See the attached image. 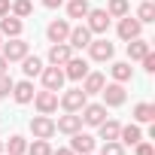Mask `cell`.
Wrapping results in <instances>:
<instances>
[{"label": "cell", "mask_w": 155, "mask_h": 155, "mask_svg": "<svg viewBox=\"0 0 155 155\" xmlns=\"http://www.w3.org/2000/svg\"><path fill=\"white\" fill-rule=\"evenodd\" d=\"M31 12H34L31 0H12V3H9V15H15V18H28Z\"/></svg>", "instance_id": "cell-26"}, {"label": "cell", "mask_w": 155, "mask_h": 155, "mask_svg": "<svg viewBox=\"0 0 155 155\" xmlns=\"http://www.w3.org/2000/svg\"><path fill=\"white\" fill-rule=\"evenodd\" d=\"M88 43H91V31H88L85 25L70 28V37H67V46H70V49H85Z\"/></svg>", "instance_id": "cell-15"}, {"label": "cell", "mask_w": 155, "mask_h": 155, "mask_svg": "<svg viewBox=\"0 0 155 155\" xmlns=\"http://www.w3.org/2000/svg\"><path fill=\"white\" fill-rule=\"evenodd\" d=\"M85 28H88L91 34H107V28H110V15H107V9H88V15H85Z\"/></svg>", "instance_id": "cell-8"}, {"label": "cell", "mask_w": 155, "mask_h": 155, "mask_svg": "<svg viewBox=\"0 0 155 155\" xmlns=\"http://www.w3.org/2000/svg\"><path fill=\"white\" fill-rule=\"evenodd\" d=\"M55 131H61V134H76V131H82V116L79 113H67V116H61L58 122H55Z\"/></svg>", "instance_id": "cell-13"}, {"label": "cell", "mask_w": 155, "mask_h": 155, "mask_svg": "<svg viewBox=\"0 0 155 155\" xmlns=\"http://www.w3.org/2000/svg\"><path fill=\"white\" fill-rule=\"evenodd\" d=\"M146 52H152V49H149V40H143V37L128 40V58H131V61H140Z\"/></svg>", "instance_id": "cell-22"}, {"label": "cell", "mask_w": 155, "mask_h": 155, "mask_svg": "<svg viewBox=\"0 0 155 155\" xmlns=\"http://www.w3.org/2000/svg\"><path fill=\"white\" fill-rule=\"evenodd\" d=\"M40 79H43V88H49V91H61V85H64V70L61 67H43V73H40Z\"/></svg>", "instance_id": "cell-7"}, {"label": "cell", "mask_w": 155, "mask_h": 155, "mask_svg": "<svg viewBox=\"0 0 155 155\" xmlns=\"http://www.w3.org/2000/svg\"><path fill=\"white\" fill-rule=\"evenodd\" d=\"M58 104L64 107V113H79V110L88 104V94H85L82 88H70V91H64V94L58 97Z\"/></svg>", "instance_id": "cell-3"}, {"label": "cell", "mask_w": 155, "mask_h": 155, "mask_svg": "<svg viewBox=\"0 0 155 155\" xmlns=\"http://www.w3.org/2000/svg\"><path fill=\"white\" fill-rule=\"evenodd\" d=\"M134 122H155V107L152 104H137L134 107Z\"/></svg>", "instance_id": "cell-30"}, {"label": "cell", "mask_w": 155, "mask_h": 155, "mask_svg": "<svg viewBox=\"0 0 155 155\" xmlns=\"http://www.w3.org/2000/svg\"><path fill=\"white\" fill-rule=\"evenodd\" d=\"M119 122L116 119H104L101 125H97V131H101V140H119Z\"/></svg>", "instance_id": "cell-25"}, {"label": "cell", "mask_w": 155, "mask_h": 155, "mask_svg": "<svg viewBox=\"0 0 155 155\" xmlns=\"http://www.w3.org/2000/svg\"><path fill=\"white\" fill-rule=\"evenodd\" d=\"M137 21L140 25H152L155 21V3H152V0H146V3L137 6Z\"/></svg>", "instance_id": "cell-29"}, {"label": "cell", "mask_w": 155, "mask_h": 155, "mask_svg": "<svg viewBox=\"0 0 155 155\" xmlns=\"http://www.w3.org/2000/svg\"><path fill=\"white\" fill-rule=\"evenodd\" d=\"M21 73H25V79L40 76V73H43V61H40L37 55H25V58H21Z\"/></svg>", "instance_id": "cell-23"}, {"label": "cell", "mask_w": 155, "mask_h": 155, "mask_svg": "<svg viewBox=\"0 0 155 155\" xmlns=\"http://www.w3.org/2000/svg\"><path fill=\"white\" fill-rule=\"evenodd\" d=\"M31 134H34V140H52L55 137V119L52 116H34L31 119Z\"/></svg>", "instance_id": "cell-2"}, {"label": "cell", "mask_w": 155, "mask_h": 155, "mask_svg": "<svg viewBox=\"0 0 155 155\" xmlns=\"http://www.w3.org/2000/svg\"><path fill=\"white\" fill-rule=\"evenodd\" d=\"M101 155H125V146H122L119 140H107L104 149H101Z\"/></svg>", "instance_id": "cell-32"}, {"label": "cell", "mask_w": 155, "mask_h": 155, "mask_svg": "<svg viewBox=\"0 0 155 155\" xmlns=\"http://www.w3.org/2000/svg\"><path fill=\"white\" fill-rule=\"evenodd\" d=\"M28 52H31V43H25L21 37H9V43L0 46V55H3L9 64H12V61H21Z\"/></svg>", "instance_id": "cell-1"}, {"label": "cell", "mask_w": 155, "mask_h": 155, "mask_svg": "<svg viewBox=\"0 0 155 155\" xmlns=\"http://www.w3.org/2000/svg\"><path fill=\"white\" fill-rule=\"evenodd\" d=\"M88 55H91V61H110L113 55H116V46L107 40V37H101V40H91L88 46Z\"/></svg>", "instance_id": "cell-6"}, {"label": "cell", "mask_w": 155, "mask_h": 155, "mask_svg": "<svg viewBox=\"0 0 155 155\" xmlns=\"http://www.w3.org/2000/svg\"><path fill=\"white\" fill-rule=\"evenodd\" d=\"M70 149H73L76 155H88V152H94V137L76 131V134H70Z\"/></svg>", "instance_id": "cell-12"}, {"label": "cell", "mask_w": 155, "mask_h": 155, "mask_svg": "<svg viewBox=\"0 0 155 155\" xmlns=\"http://www.w3.org/2000/svg\"><path fill=\"white\" fill-rule=\"evenodd\" d=\"M61 3H64V0H43V6H46V9H58Z\"/></svg>", "instance_id": "cell-36"}, {"label": "cell", "mask_w": 155, "mask_h": 155, "mask_svg": "<svg viewBox=\"0 0 155 155\" xmlns=\"http://www.w3.org/2000/svg\"><path fill=\"white\" fill-rule=\"evenodd\" d=\"M110 73H113V82H131V79H134L131 61H116V64L110 67Z\"/></svg>", "instance_id": "cell-21"}, {"label": "cell", "mask_w": 155, "mask_h": 155, "mask_svg": "<svg viewBox=\"0 0 155 155\" xmlns=\"http://www.w3.org/2000/svg\"><path fill=\"white\" fill-rule=\"evenodd\" d=\"M88 0H70V3H67V15L70 18H85L88 15Z\"/></svg>", "instance_id": "cell-28"}, {"label": "cell", "mask_w": 155, "mask_h": 155, "mask_svg": "<svg viewBox=\"0 0 155 155\" xmlns=\"http://www.w3.org/2000/svg\"><path fill=\"white\" fill-rule=\"evenodd\" d=\"M79 116H82V125L97 128V125L107 119V107H104V104H85V107L79 110Z\"/></svg>", "instance_id": "cell-9"}, {"label": "cell", "mask_w": 155, "mask_h": 155, "mask_svg": "<svg viewBox=\"0 0 155 155\" xmlns=\"http://www.w3.org/2000/svg\"><path fill=\"white\" fill-rule=\"evenodd\" d=\"M131 12V3L128 0H110L107 3V15L110 18H122V15H128Z\"/></svg>", "instance_id": "cell-27"}, {"label": "cell", "mask_w": 155, "mask_h": 155, "mask_svg": "<svg viewBox=\"0 0 155 155\" xmlns=\"http://www.w3.org/2000/svg\"><path fill=\"white\" fill-rule=\"evenodd\" d=\"M70 58H73V49H70L67 43H52V49H49V64H55V67H64Z\"/></svg>", "instance_id": "cell-16"}, {"label": "cell", "mask_w": 155, "mask_h": 155, "mask_svg": "<svg viewBox=\"0 0 155 155\" xmlns=\"http://www.w3.org/2000/svg\"><path fill=\"white\" fill-rule=\"evenodd\" d=\"M0 155H3V140H0Z\"/></svg>", "instance_id": "cell-40"}, {"label": "cell", "mask_w": 155, "mask_h": 155, "mask_svg": "<svg viewBox=\"0 0 155 155\" xmlns=\"http://www.w3.org/2000/svg\"><path fill=\"white\" fill-rule=\"evenodd\" d=\"M52 155H76V152L67 146V149H52Z\"/></svg>", "instance_id": "cell-38"}, {"label": "cell", "mask_w": 155, "mask_h": 155, "mask_svg": "<svg viewBox=\"0 0 155 155\" xmlns=\"http://www.w3.org/2000/svg\"><path fill=\"white\" fill-rule=\"evenodd\" d=\"M3 149H6V155H25V152H28V140H25L21 134H12V137L3 143Z\"/></svg>", "instance_id": "cell-24"}, {"label": "cell", "mask_w": 155, "mask_h": 155, "mask_svg": "<svg viewBox=\"0 0 155 155\" xmlns=\"http://www.w3.org/2000/svg\"><path fill=\"white\" fill-rule=\"evenodd\" d=\"M140 34H143V25H140L137 18H131V12L119 18V37H122L125 43H128V40H134V37H140Z\"/></svg>", "instance_id": "cell-11"}, {"label": "cell", "mask_w": 155, "mask_h": 155, "mask_svg": "<svg viewBox=\"0 0 155 155\" xmlns=\"http://www.w3.org/2000/svg\"><path fill=\"white\" fill-rule=\"evenodd\" d=\"M85 73H88V61H85V58H70V61L64 64V76L73 79V82H82Z\"/></svg>", "instance_id": "cell-14"}, {"label": "cell", "mask_w": 155, "mask_h": 155, "mask_svg": "<svg viewBox=\"0 0 155 155\" xmlns=\"http://www.w3.org/2000/svg\"><path fill=\"white\" fill-rule=\"evenodd\" d=\"M134 149H137V155H155V149H152V143H146V140H140V143H137Z\"/></svg>", "instance_id": "cell-35"}, {"label": "cell", "mask_w": 155, "mask_h": 155, "mask_svg": "<svg viewBox=\"0 0 155 155\" xmlns=\"http://www.w3.org/2000/svg\"><path fill=\"white\" fill-rule=\"evenodd\" d=\"M34 107H37V113H43V116H52V113L58 110V91H49V88H43V91H34Z\"/></svg>", "instance_id": "cell-5"}, {"label": "cell", "mask_w": 155, "mask_h": 155, "mask_svg": "<svg viewBox=\"0 0 155 155\" xmlns=\"http://www.w3.org/2000/svg\"><path fill=\"white\" fill-rule=\"evenodd\" d=\"M140 140H143L140 125H122V128H119V143H122V146H137Z\"/></svg>", "instance_id": "cell-20"}, {"label": "cell", "mask_w": 155, "mask_h": 155, "mask_svg": "<svg viewBox=\"0 0 155 155\" xmlns=\"http://www.w3.org/2000/svg\"><path fill=\"white\" fill-rule=\"evenodd\" d=\"M9 94H12V76H9V73H3V76H0V101L9 97Z\"/></svg>", "instance_id": "cell-33"}, {"label": "cell", "mask_w": 155, "mask_h": 155, "mask_svg": "<svg viewBox=\"0 0 155 155\" xmlns=\"http://www.w3.org/2000/svg\"><path fill=\"white\" fill-rule=\"evenodd\" d=\"M3 73H9V61H6L3 55H0V76H3Z\"/></svg>", "instance_id": "cell-37"}, {"label": "cell", "mask_w": 155, "mask_h": 155, "mask_svg": "<svg viewBox=\"0 0 155 155\" xmlns=\"http://www.w3.org/2000/svg\"><path fill=\"white\" fill-rule=\"evenodd\" d=\"M46 37H49V43H67V37H70V21H67V18H55V21H49Z\"/></svg>", "instance_id": "cell-10"}, {"label": "cell", "mask_w": 155, "mask_h": 155, "mask_svg": "<svg viewBox=\"0 0 155 155\" xmlns=\"http://www.w3.org/2000/svg\"><path fill=\"white\" fill-rule=\"evenodd\" d=\"M12 97H15V104H31L34 101V85H31V79H21V82H12Z\"/></svg>", "instance_id": "cell-19"}, {"label": "cell", "mask_w": 155, "mask_h": 155, "mask_svg": "<svg viewBox=\"0 0 155 155\" xmlns=\"http://www.w3.org/2000/svg\"><path fill=\"white\" fill-rule=\"evenodd\" d=\"M88 155H91V152H88Z\"/></svg>", "instance_id": "cell-42"}, {"label": "cell", "mask_w": 155, "mask_h": 155, "mask_svg": "<svg viewBox=\"0 0 155 155\" xmlns=\"http://www.w3.org/2000/svg\"><path fill=\"white\" fill-rule=\"evenodd\" d=\"M0 46H3V34H0Z\"/></svg>", "instance_id": "cell-41"}, {"label": "cell", "mask_w": 155, "mask_h": 155, "mask_svg": "<svg viewBox=\"0 0 155 155\" xmlns=\"http://www.w3.org/2000/svg\"><path fill=\"white\" fill-rule=\"evenodd\" d=\"M6 12H9V0H0V18H3Z\"/></svg>", "instance_id": "cell-39"}, {"label": "cell", "mask_w": 155, "mask_h": 155, "mask_svg": "<svg viewBox=\"0 0 155 155\" xmlns=\"http://www.w3.org/2000/svg\"><path fill=\"white\" fill-rule=\"evenodd\" d=\"M21 31H25V21L21 18H15L9 12L0 18V34H3V37H21Z\"/></svg>", "instance_id": "cell-18"}, {"label": "cell", "mask_w": 155, "mask_h": 155, "mask_svg": "<svg viewBox=\"0 0 155 155\" xmlns=\"http://www.w3.org/2000/svg\"><path fill=\"white\" fill-rule=\"evenodd\" d=\"M28 155H52L49 140H34V143H28Z\"/></svg>", "instance_id": "cell-31"}, {"label": "cell", "mask_w": 155, "mask_h": 155, "mask_svg": "<svg viewBox=\"0 0 155 155\" xmlns=\"http://www.w3.org/2000/svg\"><path fill=\"white\" fill-rule=\"evenodd\" d=\"M101 94H104V107H122V104L128 101L125 82H110V85L101 88Z\"/></svg>", "instance_id": "cell-4"}, {"label": "cell", "mask_w": 155, "mask_h": 155, "mask_svg": "<svg viewBox=\"0 0 155 155\" xmlns=\"http://www.w3.org/2000/svg\"><path fill=\"white\" fill-rule=\"evenodd\" d=\"M104 85H107V76H104V73H91V70H88V73L82 76V85H79V88H82L85 94H101V88H104Z\"/></svg>", "instance_id": "cell-17"}, {"label": "cell", "mask_w": 155, "mask_h": 155, "mask_svg": "<svg viewBox=\"0 0 155 155\" xmlns=\"http://www.w3.org/2000/svg\"><path fill=\"white\" fill-rule=\"evenodd\" d=\"M140 61H143V70H146V73H155V55H152V52H146Z\"/></svg>", "instance_id": "cell-34"}]
</instances>
